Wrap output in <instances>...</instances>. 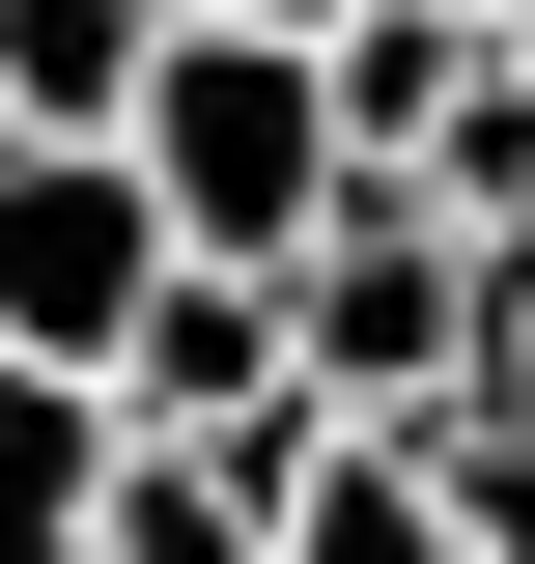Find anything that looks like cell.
<instances>
[{
    "label": "cell",
    "instance_id": "1",
    "mask_svg": "<svg viewBox=\"0 0 535 564\" xmlns=\"http://www.w3.org/2000/svg\"><path fill=\"white\" fill-rule=\"evenodd\" d=\"M113 170H141V226H170L198 282H282L338 198H367V170H338V85L254 57V29H170V57H141V113H113Z\"/></svg>",
    "mask_w": 535,
    "mask_h": 564
},
{
    "label": "cell",
    "instance_id": "2",
    "mask_svg": "<svg viewBox=\"0 0 535 564\" xmlns=\"http://www.w3.org/2000/svg\"><path fill=\"white\" fill-rule=\"evenodd\" d=\"M282 395H310L338 452H423V423L479 395V226H423V198H338L310 254H282Z\"/></svg>",
    "mask_w": 535,
    "mask_h": 564
},
{
    "label": "cell",
    "instance_id": "3",
    "mask_svg": "<svg viewBox=\"0 0 535 564\" xmlns=\"http://www.w3.org/2000/svg\"><path fill=\"white\" fill-rule=\"evenodd\" d=\"M170 311V226H141L113 141H0V367H57L85 423H113V339Z\"/></svg>",
    "mask_w": 535,
    "mask_h": 564
},
{
    "label": "cell",
    "instance_id": "4",
    "mask_svg": "<svg viewBox=\"0 0 535 564\" xmlns=\"http://www.w3.org/2000/svg\"><path fill=\"white\" fill-rule=\"evenodd\" d=\"M170 29H198V0H0V141H113Z\"/></svg>",
    "mask_w": 535,
    "mask_h": 564
},
{
    "label": "cell",
    "instance_id": "5",
    "mask_svg": "<svg viewBox=\"0 0 535 564\" xmlns=\"http://www.w3.org/2000/svg\"><path fill=\"white\" fill-rule=\"evenodd\" d=\"M282 480H310V452H113L85 564H282Z\"/></svg>",
    "mask_w": 535,
    "mask_h": 564
},
{
    "label": "cell",
    "instance_id": "6",
    "mask_svg": "<svg viewBox=\"0 0 535 564\" xmlns=\"http://www.w3.org/2000/svg\"><path fill=\"white\" fill-rule=\"evenodd\" d=\"M85 508H113V423L57 367H0V564H85Z\"/></svg>",
    "mask_w": 535,
    "mask_h": 564
},
{
    "label": "cell",
    "instance_id": "7",
    "mask_svg": "<svg viewBox=\"0 0 535 564\" xmlns=\"http://www.w3.org/2000/svg\"><path fill=\"white\" fill-rule=\"evenodd\" d=\"M282 564H479V536L423 508V452H338V423H310V480H282Z\"/></svg>",
    "mask_w": 535,
    "mask_h": 564
},
{
    "label": "cell",
    "instance_id": "8",
    "mask_svg": "<svg viewBox=\"0 0 535 564\" xmlns=\"http://www.w3.org/2000/svg\"><path fill=\"white\" fill-rule=\"evenodd\" d=\"M198 29H254V57H338V29H367V0H198Z\"/></svg>",
    "mask_w": 535,
    "mask_h": 564
},
{
    "label": "cell",
    "instance_id": "9",
    "mask_svg": "<svg viewBox=\"0 0 535 564\" xmlns=\"http://www.w3.org/2000/svg\"><path fill=\"white\" fill-rule=\"evenodd\" d=\"M451 29H507V0H451Z\"/></svg>",
    "mask_w": 535,
    "mask_h": 564
},
{
    "label": "cell",
    "instance_id": "10",
    "mask_svg": "<svg viewBox=\"0 0 535 564\" xmlns=\"http://www.w3.org/2000/svg\"><path fill=\"white\" fill-rule=\"evenodd\" d=\"M507 254H535V226H507Z\"/></svg>",
    "mask_w": 535,
    "mask_h": 564
}]
</instances>
